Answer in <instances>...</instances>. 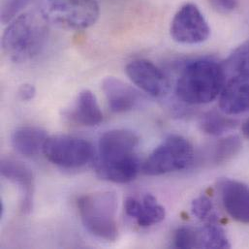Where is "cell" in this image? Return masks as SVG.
<instances>
[{"label":"cell","mask_w":249,"mask_h":249,"mask_svg":"<svg viewBox=\"0 0 249 249\" xmlns=\"http://www.w3.org/2000/svg\"><path fill=\"white\" fill-rule=\"evenodd\" d=\"M226 82L222 63L209 58L196 59L182 69L176 85V94L188 105L209 104L221 94Z\"/></svg>","instance_id":"6da1fadb"},{"label":"cell","mask_w":249,"mask_h":249,"mask_svg":"<svg viewBox=\"0 0 249 249\" xmlns=\"http://www.w3.org/2000/svg\"><path fill=\"white\" fill-rule=\"evenodd\" d=\"M48 23L42 12L22 13L8 23L2 36L6 56L16 63H23L39 55L48 40Z\"/></svg>","instance_id":"7a4b0ae2"},{"label":"cell","mask_w":249,"mask_h":249,"mask_svg":"<svg viewBox=\"0 0 249 249\" xmlns=\"http://www.w3.org/2000/svg\"><path fill=\"white\" fill-rule=\"evenodd\" d=\"M77 207L83 225L94 237L115 242L119 237L118 198L115 192L99 191L81 196Z\"/></svg>","instance_id":"3957f363"},{"label":"cell","mask_w":249,"mask_h":249,"mask_svg":"<svg viewBox=\"0 0 249 249\" xmlns=\"http://www.w3.org/2000/svg\"><path fill=\"white\" fill-rule=\"evenodd\" d=\"M42 13L60 28L84 30L95 24L100 8L96 0H46Z\"/></svg>","instance_id":"277c9868"},{"label":"cell","mask_w":249,"mask_h":249,"mask_svg":"<svg viewBox=\"0 0 249 249\" xmlns=\"http://www.w3.org/2000/svg\"><path fill=\"white\" fill-rule=\"evenodd\" d=\"M194 159L190 142L182 136L166 138L146 158L142 172L147 176H161L188 168Z\"/></svg>","instance_id":"5b68a950"},{"label":"cell","mask_w":249,"mask_h":249,"mask_svg":"<svg viewBox=\"0 0 249 249\" xmlns=\"http://www.w3.org/2000/svg\"><path fill=\"white\" fill-rule=\"evenodd\" d=\"M43 153L56 166L76 169L89 163L95 155V149L86 139L70 135H55L48 137Z\"/></svg>","instance_id":"8992f818"},{"label":"cell","mask_w":249,"mask_h":249,"mask_svg":"<svg viewBox=\"0 0 249 249\" xmlns=\"http://www.w3.org/2000/svg\"><path fill=\"white\" fill-rule=\"evenodd\" d=\"M170 33L180 44L196 45L206 42L211 35L210 25L197 5H182L173 18Z\"/></svg>","instance_id":"52a82bcc"},{"label":"cell","mask_w":249,"mask_h":249,"mask_svg":"<svg viewBox=\"0 0 249 249\" xmlns=\"http://www.w3.org/2000/svg\"><path fill=\"white\" fill-rule=\"evenodd\" d=\"M125 73L130 81L149 96L160 98L170 89V82L164 72L147 59H135L126 65Z\"/></svg>","instance_id":"ba28073f"},{"label":"cell","mask_w":249,"mask_h":249,"mask_svg":"<svg viewBox=\"0 0 249 249\" xmlns=\"http://www.w3.org/2000/svg\"><path fill=\"white\" fill-rule=\"evenodd\" d=\"M139 137L131 130L113 129L104 133L98 142L97 161H114L135 154Z\"/></svg>","instance_id":"9c48e42d"},{"label":"cell","mask_w":249,"mask_h":249,"mask_svg":"<svg viewBox=\"0 0 249 249\" xmlns=\"http://www.w3.org/2000/svg\"><path fill=\"white\" fill-rule=\"evenodd\" d=\"M220 112L235 116L249 111V73L227 80L219 95Z\"/></svg>","instance_id":"30bf717a"},{"label":"cell","mask_w":249,"mask_h":249,"mask_svg":"<svg viewBox=\"0 0 249 249\" xmlns=\"http://www.w3.org/2000/svg\"><path fill=\"white\" fill-rule=\"evenodd\" d=\"M221 201L227 213L236 221L249 224V186L227 179L220 184Z\"/></svg>","instance_id":"8fae6325"},{"label":"cell","mask_w":249,"mask_h":249,"mask_svg":"<svg viewBox=\"0 0 249 249\" xmlns=\"http://www.w3.org/2000/svg\"><path fill=\"white\" fill-rule=\"evenodd\" d=\"M102 90L106 96L110 110L123 114L134 110L140 103V92L115 77H108L102 83Z\"/></svg>","instance_id":"7c38bea8"},{"label":"cell","mask_w":249,"mask_h":249,"mask_svg":"<svg viewBox=\"0 0 249 249\" xmlns=\"http://www.w3.org/2000/svg\"><path fill=\"white\" fill-rule=\"evenodd\" d=\"M1 176L17 184L22 195L21 209L24 213L31 211L34 192V177L31 170L22 162L13 158H3L0 165Z\"/></svg>","instance_id":"4fadbf2b"},{"label":"cell","mask_w":249,"mask_h":249,"mask_svg":"<svg viewBox=\"0 0 249 249\" xmlns=\"http://www.w3.org/2000/svg\"><path fill=\"white\" fill-rule=\"evenodd\" d=\"M126 214L135 219L140 227H150L162 222L165 219V209L158 204L156 198L151 194L143 196L142 202L129 197L125 200Z\"/></svg>","instance_id":"5bb4252c"},{"label":"cell","mask_w":249,"mask_h":249,"mask_svg":"<svg viewBox=\"0 0 249 249\" xmlns=\"http://www.w3.org/2000/svg\"><path fill=\"white\" fill-rule=\"evenodd\" d=\"M95 169L100 178L115 183H128L134 180L141 170L136 154L115 161H97Z\"/></svg>","instance_id":"9a60e30c"},{"label":"cell","mask_w":249,"mask_h":249,"mask_svg":"<svg viewBox=\"0 0 249 249\" xmlns=\"http://www.w3.org/2000/svg\"><path fill=\"white\" fill-rule=\"evenodd\" d=\"M48 137L47 131L41 127L22 126L13 132L11 142L18 153L25 157H34L43 152Z\"/></svg>","instance_id":"2e32d148"},{"label":"cell","mask_w":249,"mask_h":249,"mask_svg":"<svg viewBox=\"0 0 249 249\" xmlns=\"http://www.w3.org/2000/svg\"><path fill=\"white\" fill-rule=\"evenodd\" d=\"M70 118L77 124L89 127L97 126L103 122V113L97 98L90 90L85 89L79 93Z\"/></svg>","instance_id":"e0dca14e"},{"label":"cell","mask_w":249,"mask_h":249,"mask_svg":"<svg viewBox=\"0 0 249 249\" xmlns=\"http://www.w3.org/2000/svg\"><path fill=\"white\" fill-rule=\"evenodd\" d=\"M227 116L222 112H208L202 117L200 122L202 130L211 136H221L234 130L238 126V122Z\"/></svg>","instance_id":"ac0fdd59"},{"label":"cell","mask_w":249,"mask_h":249,"mask_svg":"<svg viewBox=\"0 0 249 249\" xmlns=\"http://www.w3.org/2000/svg\"><path fill=\"white\" fill-rule=\"evenodd\" d=\"M226 76H237L249 73V39L239 46L222 62Z\"/></svg>","instance_id":"d6986e66"},{"label":"cell","mask_w":249,"mask_h":249,"mask_svg":"<svg viewBox=\"0 0 249 249\" xmlns=\"http://www.w3.org/2000/svg\"><path fill=\"white\" fill-rule=\"evenodd\" d=\"M201 230V249H230L231 244L224 230L214 222L207 224Z\"/></svg>","instance_id":"ffe728a7"},{"label":"cell","mask_w":249,"mask_h":249,"mask_svg":"<svg viewBox=\"0 0 249 249\" xmlns=\"http://www.w3.org/2000/svg\"><path fill=\"white\" fill-rule=\"evenodd\" d=\"M242 140L237 135L228 136L220 140L214 149V160L216 163H223L232 159L242 149Z\"/></svg>","instance_id":"44dd1931"},{"label":"cell","mask_w":249,"mask_h":249,"mask_svg":"<svg viewBox=\"0 0 249 249\" xmlns=\"http://www.w3.org/2000/svg\"><path fill=\"white\" fill-rule=\"evenodd\" d=\"M174 246L177 249H201V230L191 227L178 229L174 236Z\"/></svg>","instance_id":"7402d4cb"},{"label":"cell","mask_w":249,"mask_h":249,"mask_svg":"<svg viewBox=\"0 0 249 249\" xmlns=\"http://www.w3.org/2000/svg\"><path fill=\"white\" fill-rule=\"evenodd\" d=\"M191 213L196 218L201 221H208L209 223L215 221L213 202L207 196L202 195L192 201Z\"/></svg>","instance_id":"603a6c76"},{"label":"cell","mask_w":249,"mask_h":249,"mask_svg":"<svg viewBox=\"0 0 249 249\" xmlns=\"http://www.w3.org/2000/svg\"><path fill=\"white\" fill-rule=\"evenodd\" d=\"M35 0H5L1 8V21L10 23Z\"/></svg>","instance_id":"cb8c5ba5"},{"label":"cell","mask_w":249,"mask_h":249,"mask_svg":"<svg viewBox=\"0 0 249 249\" xmlns=\"http://www.w3.org/2000/svg\"><path fill=\"white\" fill-rule=\"evenodd\" d=\"M212 7L222 14H228L238 8V0H209Z\"/></svg>","instance_id":"d4e9b609"},{"label":"cell","mask_w":249,"mask_h":249,"mask_svg":"<svg viewBox=\"0 0 249 249\" xmlns=\"http://www.w3.org/2000/svg\"><path fill=\"white\" fill-rule=\"evenodd\" d=\"M18 93L22 101H31L36 95V89L33 85L24 84L18 89Z\"/></svg>","instance_id":"484cf974"},{"label":"cell","mask_w":249,"mask_h":249,"mask_svg":"<svg viewBox=\"0 0 249 249\" xmlns=\"http://www.w3.org/2000/svg\"><path fill=\"white\" fill-rule=\"evenodd\" d=\"M242 131H243L244 136H245L247 139H249V118L244 123L243 127H242Z\"/></svg>","instance_id":"4316f807"}]
</instances>
